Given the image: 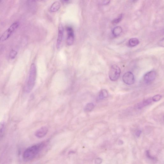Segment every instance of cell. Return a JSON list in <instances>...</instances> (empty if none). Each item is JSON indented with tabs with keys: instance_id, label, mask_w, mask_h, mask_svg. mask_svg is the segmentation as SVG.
<instances>
[{
	"instance_id": "19",
	"label": "cell",
	"mask_w": 164,
	"mask_h": 164,
	"mask_svg": "<svg viewBox=\"0 0 164 164\" xmlns=\"http://www.w3.org/2000/svg\"><path fill=\"white\" fill-rule=\"evenodd\" d=\"M162 96L160 95H157L153 96L152 100L155 102L159 101L161 99Z\"/></svg>"
},
{
	"instance_id": "3",
	"label": "cell",
	"mask_w": 164,
	"mask_h": 164,
	"mask_svg": "<svg viewBox=\"0 0 164 164\" xmlns=\"http://www.w3.org/2000/svg\"><path fill=\"white\" fill-rule=\"evenodd\" d=\"M121 70L119 67L117 65L112 66L109 72V78L112 81H117L120 76Z\"/></svg>"
},
{
	"instance_id": "26",
	"label": "cell",
	"mask_w": 164,
	"mask_h": 164,
	"mask_svg": "<svg viewBox=\"0 0 164 164\" xmlns=\"http://www.w3.org/2000/svg\"><path fill=\"white\" fill-rule=\"evenodd\" d=\"M36 1H43V0H36Z\"/></svg>"
},
{
	"instance_id": "24",
	"label": "cell",
	"mask_w": 164,
	"mask_h": 164,
	"mask_svg": "<svg viewBox=\"0 0 164 164\" xmlns=\"http://www.w3.org/2000/svg\"><path fill=\"white\" fill-rule=\"evenodd\" d=\"M141 131H138L136 133V135L137 137H139L141 134Z\"/></svg>"
},
{
	"instance_id": "25",
	"label": "cell",
	"mask_w": 164,
	"mask_h": 164,
	"mask_svg": "<svg viewBox=\"0 0 164 164\" xmlns=\"http://www.w3.org/2000/svg\"><path fill=\"white\" fill-rule=\"evenodd\" d=\"M69 1V0H61V1L62 2H68Z\"/></svg>"
},
{
	"instance_id": "13",
	"label": "cell",
	"mask_w": 164,
	"mask_h": 164,
	"mask_svg": "<svg viewBox=\"0 0 164 164\" xmlns=\"http://www.w3.org/2000/svg\"><path fill=\"white\" fill-rule=\"evenodd\" d=\"M122 28L120 27H117L114 28L112 30V33L115 37H117L122 33Z\"/></svg>"
},
{
	"instance_id": "2",
	"label": "cell",
	"mask_w": 164,
	"mask_h": 164,
	"mask_svg": "<svg viewBox=\"0 0 164 164\" xmlns=\"http://www.w3.org/2000/svg\"><path fill=\"white\" fill-rule=\"evenodd\" d=\"M37 75L36 66L34 64H32L30 69V74L26 88V91L27 93L30 92L33 89L35 85Z\"/></svg>"
},
{
	"instance_id": "4",
	"label": "cell",
	"mask_w": 164,
	"mask_h": 164,
	"mask_svg": "<svg viewBox=\"0 0 164 164\" xmlns=\"http://www.w3.org/2000/svg\"><path fill=\"white\" fill-rule=\"evenodd\" d=\"M19 26V23L18 22H15L12 24L0 38V42H2L8 39L12 34L17 29Z\"/></svg>"
},
{
	"instance_id": "16",
	"label": "cell",
	"mask_w": 164,
	"mask_h": 164,
	"mask_svg": "<svg viewBox=\"0 0 164 164\" xmlns=\"http://www.w3.org/2000/svg\"><path fill=\"white\" fill-rule=\"evenodd\" d=\"M94 104L92 103H89L86 105L84 110L87 112L91 111L94 108Z\"/></svg>"
},
{
	"instance_id": "20",
	"label": "cell",
	"mask_w": 164,
	"mask_h": 164,
	"mask_svg": "<svg viewBox=\"0 0 164 164\" xmlns=\"http://www.w3.org/2000/svg\"><path fill=\"white\" fill-rule=\"evenodd\" d=\"M164 39L163 38V40H161L158 43V45H159L163 47H164Z\"/></svg>"
},
{
	"instance_id": "12",
	"label": "cell",
	"mask_w": 164,
	"mask_h": 164,
	"mask_svg": "<svg viewBox=\"0 0 164 164\" xmlns=\"http://www.w3.org/2000/svg\"><path fill=\"white\" fill-rule=\"evenodd\" d=\"M151 102V100L150 99H147L145 101L138 104L137 105V107L138 109H141L144 107L149 105Z\"/></svg>"
},
{
	"instance_id": "7",
	"label": "cell",
	"mask_w": 164,
	"mask_h": 164,
	"mask_svg": "<svg viewBox=\"0 0 164 164\" xmlns=\"http://www.w3.org/2000/svg\"><path fill=\"white\" fill-rule=\"evenodd\" d=\"M64 30L63 26L61 24H60L59 27L58 36L57 41V47L58 50H59L62 43Z\"/></svg>"
},
{
	"instance_id": "21",
	"label": "cell",
	"mask_w": 164,
	"mask_h": 164,
	"mask_svg": "<svg viewBox=\"0 0 164 164\" xmlns=\"http://www.w3.org/2000/svg\"><path fill=\"white\" fill-rule=\"evenodd\" d=\"M102 162V160L100 158H98L95 160V163L96 164L101 163Z\"/></svg>"
},
{
	"instance_id": "22",
	"label": "cell",
	"mask_w": 164,
	"mask_h": 164,
	"mask_svg": "<svg viewBox=\"0 0 164 164\" xmlns=\"http://www.w3.org/2000/svg\"><path fill=\"white\" fill-rule=\"evenodd\" d=\"M110 0H104L103 1V4L106 5H107L110 3Z\"/></svg>"
},
{
	"instance_id": "18",
	"label": "cell",
	"mask_w": 164,
	"mask_h": 164,
	"mask_svg": "<svg viewBox=\"0 0 164 164\" xmlns=\"http://www.w3.org/2000/svg\"><path fill=\"white\" fill-rule=\"evenodd\" d=\"M17 54V51L15 50H12L11 51L10 54V57L12 59H13L15 58Z\"/></svg>"
},
{
	"instance_id": "15",
	"label": "cell",
	"mask_w": 164,
	"mask_h": 164,
	"mask_svg": "<svg viewBox=\"0 0 164 164\" xmlns=\"http://www.w3.org/2000/svg\"><path fill=\"white\" fill-rule=\"evenodd\" d=\"M5 127L4 123L3 122L0 123V140L2 139L3 135H4Z\"/></svg>"
},
{
	"instance_id": "5",
	"label": "cell",
	"mask_w": 164,
	"mask_h": 164,
	"mask_svg": "<svg viewBox=\"0 0 164 164\" xmlns=\"http://www.w3.org/2000/svg\"><path fill=\"white\" fill-rule=\"evenodd\" d=\"M123 81L126 84L131 85L135 82V77L133 73L130 72L125 73L123 76Z\"/></svg>"
},
{
	"instance_id": "1",
	"label": "cell",
	"mask_w": 164,
	"mask_h": 164,
	"mask_svg": "<svg viewBox=\"0 0 164 164\" xmlns=\"http://www.w3.org/2000/svg\"><path fill=\"white\" fill-rule=\"evenodd\" d=\"M45 143H41L29 147L23 154V158L26 161H29L35 158L44 147Z\"/></svg>"
},
{
	"instance_id": "11",
	"label": "cell",
	"mask_w": 164,
	"mask_h": 164,
	"mask_svg": "<svg viewBox=\"0 0 164 164\" xmlns=\"http://www.w3.org/2000/svg\"><path fill=\"white\" fill-rule=\"evenodd\" d=\"M140 43L139 40L136 38H132L128 41V45L131 47L136 46Z\"/></svg>"
},
{
	"instance_id": "28",
	"label": "cell",
	"mask_w": 164,
	"mask_h": 164,
	"mask_svg": "<svg viewBox=\"0 0 164 164\" xmlns=\"http://www.w3.org/2000/svg\"><path fill=\"white\" fill-rule=\"evenodd\" d=\"M136 1V0H134V1Z\"/></svg>"
},
{
	"instance_id": "17",
	"label": "cell",
	"mask_w": 164,
	"mask_h": 164,
	"mask_svg": "<svg viewBox=\"0 0 164 164\" xmlns=\"http://www.w3.org/2000/svg\"><path fill=\"white\" fill-rule=\"evenodd\" d=\"M123 18V15L121 14L118 18L115 19L113 21H112V24H116L120 22Z\"/></svg>"
},
{
	"instance_id": "8",
	"label": "cell",
	"mask_w": 164,
	"mask_h": 164,
	"mask_svg": "<svg viewBox=\"0 0 164 164\" xmlns=\"http://www.w3.org/2000/svg\"><path fill=\"white\" fill-rule=\"evenodd\" d=\"M66 31L67 34L66 43L68 45H72L74 39V34L73 29L70 27H67Z\"/></svg>"
},
{
	"instance_id": "27",
	"label": "cell",
	"mask_w": 164,
	"mask_h": 164,
	"mask_svg": "<svg viewBox=\"0 0 164 164\" xmlns=\"http://www.w3.org/2000/svg\"><path fill=\"white\" fill-rule=\"evenodd\" d=\"M1 0H0V2H1Z\"/></svg>"
},
{
	"instance_id": "14",
	"label": "cell",
	"mask_w": 164,
	"mask_h": 164,
	"mask_svg": "<svg viewBox=\"0 0 164 164\" xmlns=\"http://www.w3.org/2000/svg\"><path fill=\"white\" fill-rule=\"evenodd\" d=\"M108 96V93L107 90L103 89L101 90L99 94V98L100 99H103L107 98Z\"/></svg>"
},
{
	"instance_id": "23",
	"label": "cell",
	"mask_w": 164,
	"mask_h": 164,
	"mask_svg": "<svg viewBox=\"0 0 164 164\" xmlns=\"http://www.w3.org/2000/svg\"><path fill=\"white\" fill-rule=\"evenodd\" d=\"M146 154H147V157H148V158H151V159H154V158L153 157H152V156H151L150 155V154L149 153V150H147V153H146Z\"/></svg>"
},
{
	"instance_id": "6",
	"label": "cell",
	"mask_w": 164,
	"mask_h": 164,
	"mask_svg": "<svg viewBox=\"0 0 164 164\" xmlns=\"http://www.w3.org/2000/svg\"><path fill=\"white\" fill-rule=\"evenodd\" d=\"M156 73L155 71H151L147 73L144 77V80L146 83L152 82L156 79Z\"/></svg>"
},
{
	"instance_id": "10",
	"label": "cell",
	"mask_w": 164,
	"mask_h": 164,
	"mask_svg": "<svg viewBox=\"0 0 164 164\" xmlns=\"http://www.w3.org/2000/svg\"><path fill=\"white\" fill-rule=\"evenodd\" d=\"M60 8V3L58 1L54 2L50 8V12H55L59 10Z\"/></svg>"
},
{
	"instance_id": "9",
	"label": "cell",
	"mask_w": 164,
	"mask_h": 164,
	"mask_svg": "<svg viewBox=\"0 0 164 164\" xmlns=\"http://www.w3.org/2000/svg\"><path fill=\"white\" fill-rule=\"evenodd\" d=\"M48 128L46 127H41L35 133L36 136L38 138H41L46 135L48 132Z\"/></svg>"
}]
</instances>
